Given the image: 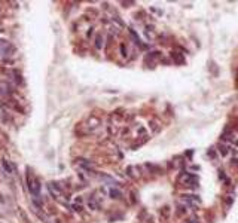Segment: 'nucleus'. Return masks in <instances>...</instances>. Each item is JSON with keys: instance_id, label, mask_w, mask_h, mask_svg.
<instances>
[{"instance_id": "f257e3e1", "label": "nucleus", "mask_w": 238, "mask_h": 223, "mask_svg": "<svg viewBox=\"0 0 238 223\" xmlns=\"http://www.w3.org/2000/svg\"><path fill=\"white\" fill-rule=\"evenodd\" d=\"M27 186H28V190H30L31 195L37 196L40 193V183H39V180H37L31 173H28L27 174Z\"/></svg>"}, {"instance_id": "f03ea898", "label": "nucleus", "mask_w": 238, "mask_h": 223, "mask_svg": "<svg viewBox=\"0 0 238 223\" xmlns=\"http://www.w3.org/2000/svg\"><path fill=\"white\" fill-rule=\"evenodd\" d=\"M184 183H186L188 186H194V188H197L198 177L197 176H192V174H188V176L184 177Z\"/></svg>"}, {"instance_id": "7ed1b4c3", "label": "nucleus", "mask_w": 238, "mask_h": 223, "mask_svg": "<svg viewBox=\"0 0 238 223\" xmlns=\"http://www.w3.org/2000/svg\"><path fill=\"white\" fill-rule=\"evenodd\" d=\"M171 58L176 61L177 64H183V61H184V58H183V55L182 54H179V52H173L171 54Z\"/></svg>"}, {"instance_id": "20e7f679", "label": "nucleus", "mask_w": 238, "mask_h": 223, "mask_svg": "<svg viewBox=\"0 0 238 223\" xmlns=\"http://www.w3.org/2000/svg\"><path fill=\"white\" fill-rule=\"evenodd\" d=\"M2 167L5 168V171H6L7 174H12V167H11V164L7 162L6 159H3V161H2Z\"/></svg>"}, {"instance_id": "39448f33", "label": "nucleus", "mask_w": 238, "mask_h": 223, "mask_svg": "<svg viewBox=\"0 0 238 223\" xmlns=\"http://www.w3.org/2000/svg\"><path fill=\"white\" fill-rule=\"evenodd\" d=\"M95 46L98 48V49H101V46H103V42H101V36L98 34L97 36V39H95Z\"/></svg>"}, {"instance_id": "423d86ee", "label": "nucleus", "mask_w": 238, "mask_h": 223, "mask_svg": "<svg viewBox=\"0 0 238 223\" xmlns=\"http://www.w3.org/2000/svg\"><path fill=\"white\" fill-rule=\"evenodd\" d=\"M219 152L222 153V156H225L228 153V147H226V146H219Z\"/></svg>"}, {"instance_id": "0eeeda50", "label": "nucleus", "mask_w": 238, "mask_h": 223, "mask_svg": "<svg viewBox=\"0 0 238 223\" xmlns=\"http://www.w3.org/2000/svg\"><path fill=\"white\" fill-rule=\"evenodd\" d=\"M110 195H112V198H119V196H121V193H119L118 190L112 189V190H110Z\"/></svg>"}, {"instance_id": "6e6552de", "label": "nucleus", "mask_w": 238, "mask_h": 223, "mask_svg": "<svg viewBox=\"0 0 238 223\" xmlns=\"http://www.w3.org/2000/svg\"><path fill=\"white\" fill-rule=\"evenodd\" d=\"M184 210H183V207H179V210H177V214H182Z\"/></svg>"}]
</instances>
